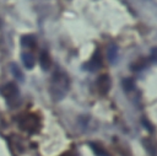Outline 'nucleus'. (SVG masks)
I'll use <instances>...</instances> for the list:
<instances>
[{
    "mask_svg": "<svg viewBox=\"0 0 157 156\" xmlns=\"http://www.w3.org/2000/svg\"><path fill=\"white\" fill-rule=\"evenodd\" d=\"M151 59L153 60H157V48L152 49V54H151Z\"/></svg>",
    "mask_w": 157,
    "mask_h": 156,
    "instance_id": "ddd939ff",
    "label": "nucleus"
},
{
    "mask_svg": "<svg viewBox=\"0 0 157 156\" xmlns=\"http://www.w3.org/2000/svg\"><path fill=\"white\" fill-rule=\"evenodd\" d=\"M11 71H12L13 76H15L17 80H20V81H22V80H23V75H22V72H21L20 68H18L16 64H12V65H11Z\"/></svg>",
    "mask_w": 157,
    "mask_h": 156,
    "instance_id": "9d476101",
    "label": "nucleus"
},
{
    "mask_svg": "<svg viewBox=\"0 0 157 156\" xmlns=\"http://www.w3.org/2000/svg\"><path fill=\"white\" fill-rule=\"evenodd\" d=\"M110 87V79L107 75H101L99 79L97 80V88L101 93H107Z\"/></svg>",
    "mask_w": 157,
    "mask_h": 156,
    "instance_id": "39448f33",
    "label": "nucleus"
},
{
    "mask_svg": "<svg viewBox=\"0 0 157 156\" xmlns=\"http://www.w3.org/2000/svg\"><path fill=\"white\" fill-rule=\"evenodd\" d=\"M101 66H102V57H101L99 50H96L94 54H93V57L83 65V69H85V70H88V71H91V72H94V71H97Z\"/></svg>",
    "mask_w": 157,
    "mask_h": 156,
    "instance_id": "20e7f679",
    "label": "nucleus"
},
{
    "mask_svg": "<svg viewBox=\"0 0 157 156\" xmlns=\"http://www.w3.org/2000/svg\"><path fill=\"white\" fill-rule=\"evenodd\" d=\"M18 125L22 130H26L28 133H34L39 128V120L34 114H27L20 119Z\"/></svg>",
    "mask_w": 157,
    "mask_h": 156,
    "instance_id": "f03ea898",
    "label": "nucleus"
},
{
    "mask_svg": "<svg viewBox=\"0 0 157 156\" xmlns=\"http://www.w3.org/2000/svg\"><path fill=\"white\" fill-rule=\"evenodd\" d=\"M69 77L64 71L56 70L52 77V82H50V95L53 97V99L59 101L61 99L67 90H69Z\"/></svg>",
    "mask_w": 157,
    "mask_h": 156,
    "instance_id": "f257e3e1",
    "label": "nucleus"
},
{
    "mask_svg": "<svg viewBox=\"0 0 157 156\" xmlns=\"http://www.w3.org/2000/svg\"><path fill=\"white\" fill-rule=\"evenodd\" d=\"M91 146L93 147V150H94V152L98 155V156H108L105 152H103V150L101 149V147H98V146H96V145H93V144H91Z\"/></svg>",
    "mask_w": 157,
    "mask_h": 156,
    "instance_id": "f8f14e48",
    "label": "nucleus"
},
{
    "mask_svg": "<svg viewBox=\"0 0 157 156\" xmlns=\"http://www.w3.org/2000/svg\"><path fill=\"white\" fill-rule=\"evenodd\" d=\"M22 61H23V65L27 69H32L34 66V63H36L33 54L32 53H28V52H26V53L22 54Z\"/></svg>",
    "mask_w": 157,
    "mask_h": 156,
    "instance_id": "0eeeda50",
    "label": "nucleus"
},
{
    "mask_svg": "<svg viewBox=\"0 0 157 156\" xmlns=\"http://www.w3.org/2000/svg\"><path fill=\"white\" fill-rule=\"evenodd\" d=\"M39 63H40V66H42V69H43V70H45V71H47V70H49L52 61H50V58H49L48 52L43 50V52L40 53V57H39Z\"/></svg>",
    "mask_w": 157,
    "mask_h": 156,
    "instance_id": "423d86ee",
    "label": "nucleus"
},
{
    "mask_svg": "<svg viewBox=\"0 0 157 156\" xmlns=\"http://www.w3.org/2000/svg\"><path fill=\"white\" fill-rule=\"evenodd\" d=\"M21 44L25 48H33L36 47V38L32 34H26L21 38Z\"/></svg>",
    "mask_w": 157,
    "mask_h": 156,
    "instance_id": "6e6552de",
    "label": "nucleus"
},
{
    "mask_svg": "<svg viewBox=\"0 0 157 156\" xmlns=\"http://www.w3.org/2000/svg\"><path fill=\"white\" fill-rule=\"evenodd\" d=\"M107 55H108V60L110 63H114L118 58V47L115 44H110L108 47V50H107Z\"/></svg>",
    "mask_w": 157,
    "mask_h": 156,
    "instance_id": "1a4fd4ad",
    "label": "nucleus"
},
{
    "mask_svg": "<svg viewBox=\"0 0 157 156\" xmlns=\"http://www.w3.org/2000/svg\"><path fill=\"white\" fill-rule=\"evenodd\" d=\"M0 92H1V95H2L9 102H11L12 99L17 98V96H18V88H17V86H16L13 82H9V84L4 85V86L0 88Z\"/></svg>",
    "mask_w": 157,
    "mask_h": 156,
    "instance_id": "7ed1b4c3",
    "label": "nucleus"
},
{
    "mask_svg": "<svg viewBox=\"0 0 157 156\" xmlns=\"http://www.w3.org/2000/svg\"><path fill=\"white\" fill-rule=\"evenodd\" d=\"M123 86H124V90L126 92H129L134 88V82L131 79H125V80H123Z\"/></svg>",
    "mask_w": 157,
    "mask_h": 156,
    "instance_id": "9b49d317",
    "label": "nucleus"
}]
</instances>
